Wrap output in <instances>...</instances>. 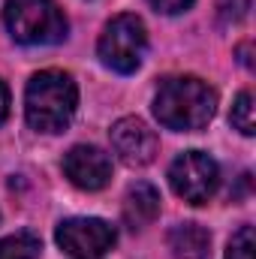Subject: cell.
I'll return each mask as SVG.
<instances>
[{
    "instance_id": "cell-1",
    "label": "cell",
    "mask_w": 256,
    "mask_h": 259,
    "mask_svg": "<svg viewBox=\"0 0 256 259\" xmlns=\"http://www.w3.org/2000/svg\"><path fill=\"white\" fill-rule=\"evenodd\" d=\"M217 112V94L208 81L196 75H175L157 88L154 115L166 130L175 133H196L208 127Z\"/></svg>"
},
{
    "instance_id": "cell-2",
    "label": "cell",
    "mask_w": 256,
    "mask_h": 259,
    "mask_svg": "<svg viewBox=\"0 0 256 259\" xmlns=\"http://www.w3.org/2000/svg\"><path fill=\"white\" fill-rule=\"evenodd\" d=\"M78 106V88L64 69L30 75L24 91V118L36 133H64Z\"/></svg>"
},
{
    "instance_id": "cell-3",
    "label": "cell",
    "mask_w": 256,
    "mask_h": 259,
    "mask_svg": "<svg viewBox=\"0 0 256 259\" xmlns=\"http://www.w3.org/2000/svg\"><path fill=\"white\" fill-rule=\"evenodd\" d=\"M3 24L9 36L21 46H55L66 39L69 30L55 0H6Z\"/></svg>"
},
{
    "instance_id": "cell-4",
    "label": "cell",
    "mask_w": 256,
    "mask_h": 259,
    "mask_svg": "<svg viewBox=\"0 0 256 259\" xmlns=\"http://www.w3.org/2000/svg\"><path fill=\"white\" fill-rule=\"evenodd\" d=\"M145 49H148V30H145V21L133 12L115 15L103 27L100 42H97L100 61L121 75H130L142 66Z\"/></svg>"
},
{
    "instance_id": "cell-5",
    "label": "cell",
    "mask_w": 256,
    "mask_h": 259,
    "mask_svg": "<svg viewBox=\"0 0 256 259\" xmlns=\"http://www.w3.org/2000/svg\"><path fill=\"white\" fill-rule=\"evenodd\" d=\"M169 184L184 202L205 205L220 187V166L202 151H184L169 166Z\"/></svg>"
},
{
    "instance_id": "cell-6",
    "label": "cell",
    "mask_w": 256,
    "mask_h": 259,
    "mask_svg": "<svg viewBox=\"0 0 256 259\" xmlns=\"http://www.w3.org/2000/svg\"><path fill=\"white\" fill-rule=\"evenodd\" d=\"M61 250L75 259H97L109 253L118 241V232L112 223L100 220V217H69L58 226L55 232Z\"/></svg>"
},
{
    "instance_id": "cell-7",
    "label": "cell",
    "mask_w": 256,
    "mask_h": 259,
    "mask_svg": "<svg viewBox=\"0 0 256 259\" xmlns=\"http://www.w3.org/2000/svg\"><path fill=\"white\" fill-rule=\"evenodd\" d=\"M64 175L78 190H103L112 181V160L97 145H75L64 157Z\"/></svg>"
},
{
    "instance_id": "cell-8",
    "label": "cell",
    "mask_w": 256,
    "mask_h": 259,
    "mask_svg": "<svg viewBox=\"0 0 256 259\" xmlns=\"http://www.w3.org/2000/svg\"><path fill=\"white\" fill-rule=\"evenodd\" d=\"M109 136H112V148L121 157V163H127L133 169H142V166L154 163L160 142H157V133L148 127L145 121L121 118V121H115V127H112Z\"/></svg>"
},
{
    "instance_id": "cell-9",
    "label": "cell",
    "mask_w": 256,
    "mask_h": 259,
    "mask_svg": "<svg viewBox=\"0 0 256 259\" xmlns=\"http://www.w3.org/2000/svg\"><path fill=\"white\" fill-rule=\"evenodd\" d=\"M160 214V193L148 181H136L124 196V220L130 229H145Z\"/></svg>"
},
{
    "instance_id": "cell-10",
    "label": "cell",
    "mask_w": 256,
    "mask_h": 259,
    "mask_svg": "<svg viewBox=\"0 0 256 259\" xmlns=\"http://www.w3.org/2000/svg\"><path fill=\"white\" fill-rule=\"evenodd\" d=\"M169 250L175 259H208L211 235L199 223H178L169 232Z\"/></svg>"
},
{
    "instance_id": "cell-11",
    "label": "cell",
    "mask_w": 256,
    "mask_h": 259,
    "mask_svg": "<svg viewBox=\"0 0 256 259\" xmlns=\"http://www.w3.org/2000/svg\"><path fill=\"white\" fill-rule=\"evenodd\" d=\"M39 250L42 244L33 232H18L0 241V259H36Z\"/></svg>"
},
{
    "instance_id": "cell-12",
    "label": "cell",
    "mask_w": 256,
    "mask_h": 259,
    "mask_svg": "<svg viewBox=\"0 0 256 259\" xmlns=\"http://www.w3.org/2000/svg\"><path fill=\"white\" fill-rule=\"evenodd\" d=\"M232 127L238 130L241 136H253L256 133V121H253V94L250 91H241L232 103V115H229Z\"/></svg>"
},
{
    "instance_id": "cell-13",
    "label": "cell",
    "mask_w": 256,
    "mask_h": 259,
    "mask_svg": "<svg viewBox=\"0 0 256 259\" xmlns=\"http://www.w3.org/2000/svg\"><path fill=\"white\" fill-rule=\"evenodd\" d=\"M253 250H256V241H253V226H241L229 247H226V259H253Z\"/></svg>"
},
{
    "instance_id": "cell-14",
    "label": "cell",
    "mask_w": 256,
    "mask_h": 259,
    "mask_svg": "<svg viewBox=\"0 0 256 259\" xmlns=\"http://www.w3.org/2000/svg\"><path fill=\"white\" fill-rule=\"evenodd\" d=\"M250 9V0H220V21L223 24H238Z\"/></svg>"
},
{
    "instance_id": "cell-15",
    "label": "cell",
    "mask_w": 256,
    "mask_h": 259,
    "mask_svg": "<svg viewBox=\"0 0 256 259\" xmlns=\"http://www.w3.org/2000/svg\"><path fill=\"white\" fill-rule=\"evenodd\" d=\"M148 3L163 15H178V12H187L193 6V0H148Z\"/></svg>"
},
{
    "instance_id": "cell-16",
    "label": "cell",
    "mask_w": 256,
    "mask_h": 259,
    "mask_svg": "<svg viewBox=\"0 0 256 259\" xmlns=\"http://www.w3.org/2000/svg\"><path fill=\"white\" fill-rule=\"evenodd\" d=\"M6 115H9V88H6L3 78H0V124L6 121Z\"/></svg>"
}]
</instances>
